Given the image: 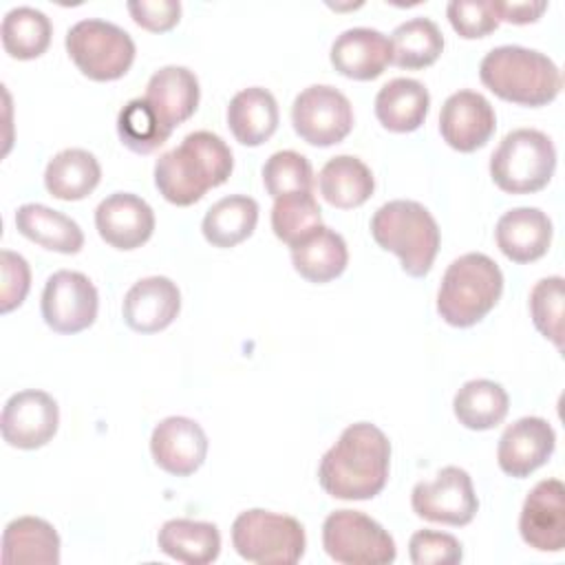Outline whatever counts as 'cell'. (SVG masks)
<instances>
[{
	"label": "cell",
	"instance_id": "obj_30",
	"mask_svg": "<svg viewBox=\"0 0 565 565\" xmlns=\"http://www.w3.org/2000/svg\"><path fill=\"white\" fill-rule=\"evenodd\" d=\"M102 179L97 157L84 148H66L53 154L44 170V185L60 201H79L88 196Z\"/></svg>",
	"mask_w": 565,
	"mask_h": 565
},
{
	"label": "cell",
	"instance_id": "obj_15",
	"mask_svg": "<svg viewBox=\"0 0 565 565\" xmlns=\"http://www.w3.org/2000/svg\"><path fill=\"white\" fill-rule=\"evenodd\" d=\"M497 128L492 104L477 90L452 93L439 110V132L444 141L459 152L483 148Z\"/></svg>",
	"mask_w": 565,
	"mask_h": 565
},
{
	"label": "cell",
	"instance_id": "obj_12",
	"mask_svg": "<svg viewBox=\"0 0 565 565\" xmlns=\"http://www.w3.org/2000/svg\"><path fill=\"white\" fill-rule=\"evenodd\" d=\"M40 307L44 322L53 331L79 333L95 322L99 294L86 274L60 269L46 278Z\"/></svg>",
	"mask_w": 565,
	"mask_h": 565
},
{
	"label": "cell",
	"instance_id": "obj_7",
	"mask_svg": "<svg viewBox=\"0 0 565 565\" xmlns=\"http://www.w3.org/2000/svg\"><path fill=\"white\" fill-rule=\"evenodd\" d=\"M236 554L258 565H294L307 547L305 527L298 519L263 508L241 512L232 523Z\"/></svg>",
	"mask_w": 565,
	"mask_h": 565
},
{
	"label": "cell",
	"instance_id": "obj_41",
	"mask_svg": "<svg viewBox=\"0 0 565 565\" xmlns=\"http://www.w3.org/2000/svg\"><path fill=\"white\" fill-rule=\"evenodd\" d=\"M0 271H2V287H0V311L9 313L20 307L31 287V269L24 256L2 249L0 252Z\"/></svg>",
	"mask_w": 565,
	"mask_h": 565
},
{
	"label": "cell",
	"instance_id": "obj_19",
	"mask_svg": "<svg viewBox=\"0 0 565 565\" xmlns=\"http://www.w3.org/2000/svg\"><path fill=\"white\" fill-rule=\"evenodd\" d=\"M181 311V291L168 276H146L124 296V322L139 333H157L174 322Z\"/></svg>",
	"mask_w": 565,
	"mask_h": 565
},
{
	"label": "cell",
	"instance_id": "obj_27",
	"mask_svg": "<svg viewBox=\"0 0 565 565\" xmlns=\"http://www.w3.org/2000/svg\"><path fill=\"white\" fill-rule=\"evenodd\" d=\"M15 227L29 241L60 254H77L84 247L82 227L66 214L42 205L24 203L15 212Z\"/></svg>",
	"mask_w": 565,
	"mask_h": 565
},
{
	"label": "cell",
	"instance_id": "obj_29",
	"mask_svg": "<svg viewBox=\"0 0 565 565\" xmlns=\"http://www.w3.org/2000/svg\"><path fill=\"white\" fill-rule=\"evenodd\" d=\"M318 188L327 203L340 210H351L371 199L375 179L362 159L353 154H338L322 166L318 174Z\"/></svg>",
	"mask_w": 565,
	"mask_h": 565
},
{
	"label": "cell",
	"instance_id": "obj_6",
	"mask_svg": "<svg viewBox=\"0 0 565 565\" xmlns=\"http://www.w3.org/2000/svg\"><path fill=\"white\" fill-rule=\"evenodd\" d=\"M556 170V148L536 128L508 132L490 157V177L508 194L543 190Z\"/></svg>",
	"mask_w": 565,
	"mask_h": 565
},
{
	"label": "cell",
	"instance_id": "obj_33",
	"mask_svg": "<svg viewBox=\"0 0 565 565\" xmlns=\"http://www.w3.org/2000/svg\"><path fill=\"white\" fill-rule=\"evenodd\" d=\"M391 62L399 68H424L437 62L444 51V33L437 22L415 15L391 33Z\"/></svg>",
	"mask_w": 565,
	"mask_h": 565
},
{
	"label": "cell",
	"instance_id": "obj_42",
	"mask_svg": "<svg viewBox=\"0 0 565 565\" xmlns=\"http://www.w3.org/2000/svg\"><path fill=\"white\" fill-rule=\"evenodd\" d=\"M126 7L139 26L154 33L170 31L181 18L179 0H130Z\"/></svg>",
	"mask_w": 565,
	"mask_h": 565
},
{
	"label": "cell",
	"instance_id": "obj_25",
	"mask_svg": "<svg viewBox=\"0 0 565 565\" xmlns=\"http://www.w3.org/2000/svg\"><path fill=\"white\" fill-rule=\"evenodd\" d=\"M294 269L309 282H329L338 278L349 263V249L335 230L318 225L296 245H291Z\"/></svg>",
	"mask_w": 565,
	"mask_h": 565
},
{
	"label": "cell",
	"instance_id": "obj_11",
	"mask_svg": "<svg viewBox=\"0 0 565 565\" xmlns=\"http://www.w3.org/2000/svg\"><path fill=\"white\" fill-rule=\"evenodd\" d=\"M411 505L413 512L426 521L468 525L479 510V499L470 475L459 466H446L433 481L415 483Z\"/></svg>",
	"mask_w": 565,
	"mask_h": 565
},
{
	"label": "cell",
	"instance_id": "obj_3",
	"mask_svg": "<svg viewBox=\"0 0 565 565\" xmlns=\"http://www.w3.org/2000/svg\"><path fill=\"white\" fill-rule=\"evenodd\" d=\"M479 77L497 97L519 106H545L563 88L558 66L541 51L503 44L488 51L479 64Z\"/></svg>",
	"mask_w": 565,
	"mask_h": 565
},
{
	"label": "cell",
	"instance_id": "obj_34",
	"mask_svg": "<svg viewBox=\"0 0 565 565\" xmlns=\"http://www.w3.org/2000/svg\"><path fill=\"white\" fill-rule=\"evenodd\" d=\"M0 35L2 46L11 57L33 60L49 49L53 24L44 11L22 4L4 13Z\"/></svg>",
	"mask_w": 565,
	"mask_h": 565
},
{
	"label": "cell",
	"instance_id": "obj_23",
	"mask_svg": "<svg viewBox=\"0 0 565 565\" xmlns=\"http://www.w3.org/2000/svg\"><path fill=\"white\" fill-rule=\"evenodd\" d=\"M430 108L428 88L413 77H395L375 95V117L391 132L417 130Z\"/></svg>",
	"mask_w": 565,
	"mask_h": 565
},
{
	"label": "cell",
	"instance_id": "obj_18",
	"mask_svg": "<svg viewBox=\"0 0 565 565\" xmlns=\"http://www.w3.org/2000/svg\"><path fill=\"white\" fill-rule=\"evenodd\" d=\"M95 227L110 247L130 252L152 236L154 212L132 192H113L97 205Z\"/></svg>",
	"mask_w": 565,
	"mask_h": 565
},
{
	"label": "cell",
	"instance_id": "obj_17",
	"mask_svg": "<svg viewBox=\"0 0 565 565\" xmlns=\"http://www.w3.org/2000/svg\"><path fill=\"white\" fill-rule=\"evenodd\" d=\"M556 448V433L552 424L543 417H521L512 422L497 446L499 468L514 477L523 479L536 468H541Z\"/></svg>",
	"mask_w": 565,
	"mask_h": 565
},
{
	"label": "cell",
	"instance_id": "obj_35",
	"mask_svg": "<svg viewBox=\"0 0 565 565\" xmlns=\"http://www.w3.org/2000/svg\"><path fill=\"white\" fill-rule=\"evenodd\" d=\"M117 135L132 152L148 154L168 141L170 130L159 121L150 104L143 97H137L119 110Z\"/></svg>",
	"mask_w": 565,
	"mask_h": 565
},
{
	"label": "cell",
	"instance_id": "obj_32",
	"mask_svg": "<svg viewBox=\"0 0 565 565\" xmlns=\"http://www.w3.org/2000/svg\"><path fill=\"white\" fill-rule=\"evenodd\" d=\"M510 408V397L499 382L468 380L452 397V411L461 426L470 430H490L499 426Z\"/></svg>",
	"mask_w": 565,
	"mask_h": 565
},
{
	"label": "cell",
	"instance_id": "obj_5",
	"mask_svg": "<svg viewBox=\"0 0 565 565\" xmlns=\"http://www.w3.org/2000/svg\"><path fill=\"white\" fill-rule=\"evenodd\" d=\"M501 291L503 274L488 254H461L446 267L441 276L437 313L450 327H472L494 309Z\"/></svg>",
	"mask_w": 565,
	"mask_h": 565
},
{
	"label": "cell",
	"instance_id": "obj_1",
	"mask_svg": "<svg viewBox=\"0 0 565 565\" xmlns=\"http://www.w3.org/2000/svg\"><path fill=\"white\" fill-rule=\"evenodd\" d=\"M388 468L391 441L384 430L371 422H355L322 455L318 481L333 499L366 501L384 490Z\"/></svg>",
	"mask_w": 565,
	"mask_h": 565
},
{
	"label": "cell",
	"instance_id": "obj_9",
	"mask_svg": "<svg viewBox=\"0 0 565 565\" xmlns=\"http://www.w3.org/2000/svg\"><path fill=\"white\" fill-rule=\"evenodd\" d=\"M322 547L342 565H388L397 556L393 536L360 510H335L322 523Z\"/></svg>",
	"mask_w": 565,
	"mask_h": 565
},
{
	"label": "cell",
	"instance_id": "obj_38",
	"mask_svg": "<svg viewBox=\"0 0 565 565\" xmlns=\"http://www.w3.org/2000/svg\"><path fill=\"white\" fill-rule=\"evenodd\" d=\"M565 280L561 276L541 278L530 291V313L532 322L541 335L554 342L556 349H563V300H565Z\"/></svg>",
	"mask_w": 565,
	"mask_h": 565
},
{
	"label": "cell",
	"instance_id": "obj_20",
	"mask_svg": "<svg viewBox=\"0 0 565 565\" xmlns=\"http://www.w3.org/2000/svg\"><path fill=\"white\" fill-rule=\"evenodd\" d=\"M333 68L351 79H375L391 64L388 38L371 26H353L342 31L331 44Z\"/></svg>",
	"mask_w": 565,
	"mask_h": 565
},
{
	"label": "cell",
	"instance_id": "obj_43",
	"mask_svg": "<svg viewBox=\"0 0 565 565\" xmlns=\"http://www.w3.org/2000/svg\"><path fill=\"white\" fill-rule=\"evenodd\" d=\"M492 9L499 22H512V24H530L536 22L543 11L547 9V2H534V0H523V2H501L492 0Z\"/></svg>",
	"mask_w": 565,
	"mask_h": 565
},
{
	"label": "cell",
	"instance_id": "obj_36",
	"mask_svg": "<svg viewBox=\"0 0 565 565\" xmlns=\"http://www.w3.org/2000/svg\"><path fill=\"white\" fill-rule=\"evenodd\" d=\"M322 225V214L311 192H289L274 199L271 230L289 247Z\"/></svg>",
	"mask_w": 565,
	"mask_h": 565
},
{
	"label": "cell",
	"instance_id": "obj_4",
	"mask_svg": "<svg viewBox=\"0 0 565 565\" xmlns=\"http://www.w3.org/2000/svg\"><path fill=\"white\" fill-rule=\"evenodd\" d=\"M371 236L382 249L393 252L402 269L413 278L430 271L441 241L435 216L428 207L411 199H395L380 205L371 218Z\"/></svg>",
	"mask_w": 565,
	"mask_h": 565
},
{
	"label": "cell",
	"instance_id": "obj_2",
	"mask_svg": "<svg viewBox=\"0 0 565 565\" xmlns=\"http://www.w3.org/2000/svg\"><path fill=\"white\" fill-rule=\"evenodd\" d=\"M234 168L230 146L210 130H194L183 141L163 152L154 163V185L174 205H192L210 188L227 181Z\"/></svg>",
	"mask_w": 565,
	"mask_h": 565
},
{
	"label": "cell",
	"instance_id": "obj_28",
	"mask_svg": "<svg viewBox=\"0 0 565 565\" xmlns=\"http://www.w3.org/2000/svg\"><path fill=\"white\" fill-rule=\"evenodd\" d=\"M159 550L185 565H207L218 558L221 532L214 523L194 519H170L157 534Z\"/></svg>",
	"mask_w": 565,
	"mask_h": 565
},
{
	"label": "cell",
	"instance_id": "obj_10",
	"mask_svg": "<svg viewBox=\"0 0 565 565\" xmlns=\"http://www.w3.org/2000/svg\"><path fill=\"white\" fill-rule=\"evenodd\" d=\"M296 135L318 148L340 143L353 128L349 97L329 84H313L300 90L291 104Z\"/></svg>",
	"mask_w": 565,
	"mask_h": 565
},
{
	"label": "cell",
	"instance_id": "obj_13",
	"mask_svg": "<svg viewBox=\"0 0 565 565\" xmlns=\"http://www.w3.org/2000/svg\"><path fill=\"white\" fill-rule=\"evenodd\" d=\"M60 426V406L46 393L38 388H24L13 393L0 415L2 439L22 450L42 448L53 439Z\"/></svg>",
	"mask_w": 565,
	"mask_h": 565
},
{
	"label": "cell",
	"instance_id": "obj_31",
	"mask_svg": "<svg viewBox=\"0 0 565 565\" xmlns=\"http://www.w3.org/2000/svg\"><path fill=\"white\" fill-rule=\"evenodd\" d=\"M258 223V203L245 194L218 199L203 216L201 232L214 247L227 249L249 238Z\"/></svg>",
	"mask_w": 565,
	"mask_h": 565
},
{
	"label": "cell",
	"instance_id": "obj_40",
	"mask_svg": "<svg viewBox=\"0 0 565 565\" xmlns=\"http://www.w3.org/2000/svg\"><path fill=\"white\" fill-rule=\"evenodd\" d=\"M446 15L452 29L466 38H486L499 26V20L492 9V0L477 2V0H450L446 7Z\"/></svg>",
	"mask_w": 565,
	"mask_h": 565
},
{
	"label": "cell",
	"instance_id": "obj_22",
	"mask_svg": "<svg viewBox=\"0 0 565 565\" xmlns=\"http://www.w3.org/2000/svg\"><path fill=\"white\" fill-rule=\"evenodd\" d=\"M552 221L539 207H512L503 212L494 227L497 247L514 263H532L547 254L552 243Z\"/></svg>",
	"mask_w": 565,
	"mask_h": 565
},
{
	"label": "cell",
	"instance_id": "obj_26",
	"mask_svg": "<svg viewBox=\"0 0 565 565\" xmlns=\"http://www.w3.org/2000/svg\"><path fill=\"white\" fill-rule=\"evenodd\" d=\"M2 563L57 565L60 534L40 516H18L2 532Z\"/></svg>",
	"mask_w": 565,
	"mask_h": 565
},
{
	"label": "cell",
	"instance_id": "obj_14",
	"mask_svg": "<svg viewBox=\"0 0 565 565\" xmlns=\"http://www.w3.org/2000/svg\"><path fill=\"white\" fill-rule=\"evenodd\" d=\"M519 532L539 552H563L565 486L561 479H543L527 492L519 516Z\"/></svg>",
	"mask_w": 565,
	"mask_h": 565
},
{
	"label": "cell",
	"instance_id": "obj_16",
	"mask_svg": "<svg viewBox=\"0 0 565 565\" xmlns=\"http://www.w3.org/2000/svg\"><path fill=\"white\" fill-rule=\"evenodd\" d=\"M150 452L161 470L174 477H188L205 461L207 435L199 422L183 415H170L152 428Z\"/></svg>",
	"mask_w": 565,
	"mask_h": 565
},
{
	"label": "cell",
	"instance_id": "obj_8",
	"mask_svg": "<svg viewBox=\"0 0 565 565\" xmlns=\"http://www.w3.org/2000/svg\"><path fill=\"white\" fill-rule=\"evenodd\" d=\"M66 53L95 82L119 79L135 62V42L115 22L84 18L66 31Z\"/></svg>",
	"mask_w": 565,
	"mask_h": 565
},
{
	"label": "cell",
	"instance_id": "obj_37",
	"mask_svg": "<svg viewBox=\"0 0 565 565\" xmlns=\"http://www.w3.org/2000/svg\"><path fill=\"white\" fill-rule=\"evenodd\" d=\"M263 183L274 199L289 192H311L313 168L305 154L296 150H278L263 166Z\"/></svg>",
	"mask_w": 565,
	"mask_h": 565
},
{
	"label": "cell",
	"instance_id": "obj_24",
	"mask_svg": "<svg viewBox=\"0 0 565 565\" xmlns=\"http://www.w3.org/2000/svg\"><path fill=\"white\" fill-rule=\"evenodd\" d=\"M278 102L263 86L238 90L227 104V126L243 146L265 143L278 128Z\"/></svg>",
	"mask_w": 565,
	"mask_h": 565
},
{
	"label": "cell",
	"instance_id": "obj_21",
	"mask_svg": "<svg viewBox=\"0 0 565 565\" xmlns=\"http://www.w3.org/2000/svg\"><path fill=\"white\" fill-rule=\"evenodd\" d=\"M201 88L196 75L188 66L168 64L154 71L148 79L143 99L157 113L159 121L172 132L188 121L199 106Z\"/></svg>",
	"mask_w": 565,
	"mask_h": 565
},
{
	"label": "cell",
	"instance_id": "obj_39",
	"mask_svg": "<svg viewBox=\"0 0 565 565\" xmlns=\"http://www.w3.org/2000/svg\"><path fill=\"white\" fill-rule=\"evenodd\" d=\"M408 556L415 565H457L463 558V547L448 532L417 530L408 541Z\"/></svg>",
	"mask_w": 565,
	"mask_h": 565
}]
</instances>
